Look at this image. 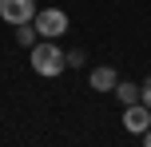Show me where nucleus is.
<instances>
[{
    "label": "nucleus",
    "instance_id": "nucleus-7",
    "mask_svg": "<svg viewBox=\"0 0 151 147\" xmlns=\"http://www.w3.org/2000/svg\"><path fill=\"white\" fill-rule=\"evenodd\" d=\"M36 24H16V44H28V48H36Z\"/></svg>",
    "mask_w": 151,
    "mask_h": 147
},
{
    "label": "nucleus",
    "instance_id": "nucleus-1",
    "mask_svg": "<svg viewBox=\"0 0 151 147\" xmlns=\"http://www.w3.org/2000/svg\"><path fill=\"white\" fill-rule=\"evenodd\" d=\"M68 68V56L60 52V44H56V40H44V44H36L32 48V72H36V76H60V72Z\"/></svg>",
    "mask_w": 151,
    "mask_h": 147
},
{
    "label": "nucleus",
    "instance_id": "nucleus-2",
    "mask_svg": "<svg viewBox=\"0 0 151 147\" xmlns=\"http://www.w3.org/2000/svg\"><path fill=\"white\" fill-rule=\"evenodd\" d=\"M32 24H36L40 40H60L64 32H68V12H60V8H40Z\"/></svg>",
    "mask_w": 151,
    "mask_h": 147
},
{
    "label": "nucleus",
    "instance_id": "nucleus-3",
    "mask_svg": "<svg viewBox=\"0 0 151 147\" xmlns=\"http://www.w3.org/2000/svg\"><path fill=\"white\" fill-rule=\"evenodd\" d=\"M36 12H40L36 0H0V16H4L12 28H16V24H32Z\"/></svg>",
    "mask_w": 151,
    "mask_h": 147
},
{
    "label": "nucleus",
    "instance_id": "nucleus-10",
    "mask_svg": "<svg viewBox=\"0 0 151 147\" xmlns=\"http://www.w3.org/2000/svg\"><path fill=\"white\" fill-rule=\"evenodd\" d=\"M143 147H151V127H147V131H143Z\"/></svg>",
    "mask_w": 151,
    "mask_h": 147
},
{
    "label": "nucleus",
    "instance_id": "nucleus-4",
    "mask_svg": "<svg viewBox=\"0 0 151 147\" xmlns=\"http://www.w3.org/2000/svg\"><path fill=\"white\" fill-rule=\"evenodd\" d=\"M123 127H127L131 135H143L151 127V108H143V103H127V111H123Z\"/></svg>",
    "mask_w": 151,
    "mask_h": 147
},
{
    "label": "nucleus",
    "instance_id": "nucleus-8",
    "mask_svg": "<svg viewBox=\"0 0 151 147\" xmlns=\"http://www.w3.org/2000/svg\"><path fill=\"white\" fill-rule=\"evenodd\" d=\"M139 103H143V108H151V76L143 80V87H139Z\"/></svg>",
    "mask_w": 151,
    "mask_h": 147
},
{
    "label": "nucleus",
    "instance_id": "nucleus-5",
    "mask_svg": "<svg viewBox=\"0 0 151 147\" xmlns=\"http://www.w3.org/2000/svg\"><path fill=\"white\" fill-rule=\"evenodd\" d=\"M88 84L96 87V92H115V84H119V76H115V68H107V64H99V68H91Z\"/></svg>",
    "mask_w": 151,
    "mask_h": 147
},
{
    "label": "nucleus",
    "instance_id": "nucleus-6",
    "mask_svg": "<svg viewBox=\"0 0 151 147\" xmlns=\"http://www.w3.org/2000/svg\"><path fill=\"white\" fill-rule=\"evenodd\" d=\"M115 95H119V103L127 108V103H139V84H127V80H119L115 84Z\"/></svg>",
    "mask_w": 151,
    "mask_h": 147
},
{
    "label": "nucleus",
    "instance_id": "nucleus-9",
    "mask_svg": "<svg viewBox=\"0 0 151 147\" xmlns=\"http://www.w3.org/2000/svg\"><path fill=\"white\" fill-rule=\"evenodd\" d=\"M83 64V52H68V68H80Z\"/></svg>",
    "mask_w": 151,
    "mask_h": 147
}]
</instances>
